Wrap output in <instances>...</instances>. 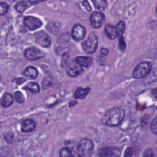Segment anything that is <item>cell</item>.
<instances>
[{"label":"cell","instance_id":"2","mask_svg":"<svg viewBox=\"0 0 157 157\" xmlns=\"http://www.w3.org/2000/svg\"><path fill=\"white\" fill-rule=\"evenodd\" d=\"M93 143L90 139L88 138L82 139L77 145L78 155L83 157L91 156L93 150Z\"/></svg>","mask_w":157,"mask_h":157},{"label":"cell","instance_id":"18","mask_svg":"<svg viewBox=\"0 0 157 157\" xmlns=\"http://www.w3.org/2000/svg\"><path fill=\"white\" fill-rule=\"evenodd\" d=\"M30 4V2L29 1H21L18 2H17L15 5V9L16 10L19 12L21 13L24 12Z\"/></svg>","mask_w":157,"mask_h":157},{"label":"cell","instance_id":"15","mask_svg":"<svg viewBox=\"0 0 157 157\" xmlns=\"http://www.w3.org/2000/svg\"><path fill=\"white\" fill-rule=\"evenodd\" d=\"M13 98L12 96L10 93H7L2 96L1 100V103L3 107L7 108L12 105V104L13 103Z\"/></svg>","mask_w":157,"mask_h":157},{"label":"cell","instance_id":"3","mask_svg":"<svg viewBox=\"0 0 157 157\" xmlns=\"http://www.w3.org/2000/svg\"><path fill=\"white\" fill-rule=\"evenodd\" d=\"M151 69L152 66L150 62H141L134 69L132 72V76L135 78H144L149 74Z\"/></svg>","mask_w":157,"mask_h":157},{"label":"cell","instance_id":"31","mask_svg":"<svg viewBox=\"0 0 157 157\" xmlns=\"http://www.w3.org/2000/svg\"><path fill=\"white\" fill-rule=\"evenodd\" d=\"M25 81V79H23V78H18L17 80V84H21L23 82H24Z\"/></svg>","mask_w":157,"mask_h":157},{"label":"cell","instance_id":"9","mask_svg":"<svg viewBox=\"0 0 157 157\" xmlns=\"http://www.w3.org/2000/svg\"><path fill=\"white\" fill-rule=\"evenodd\" d=\"M104 15L99 12H93L90 18L91 26L94 28H99L104 23Z\"/></svg>","mask_w":157,"mask_h":157},{"label":"cell","instance_id":"17","mask_svg":"<svg viewBox=\"0 0 157 157\" xmlns=\"http://www.w3.org/2000/svg\"><path fill=\"white\" fill-rule=\"evenodd\" d=\"M90 90V88H82L80 87L78 88L77 90L75 91L74 96L75 99H82L86 97V96L88 94Z\"/></svg>","mask_w":157,"mask_h":157},{"label":"cell","instance_id":"23","mask_svg":"<svg viewBox=\"0 0 157 157\" xmlns=\"http://www.w3.org/2000/svg\"><path fill=\"white\" fill-rule=\"evenodd\" d=\"M9 9V5L4 2H0V14L1 15H5Z\"/></svg>","mask_w":157,"mask_h":157},{"label":"cell","instance_id":"19","mask_svg":"<svg viewBox=\"0 0 157 157\" xmlns=\"http://www.w3.org/2000/svg\"><path fill=\"white\" fill-rule=\"evenodd\" d=\"M23 89L29 91L33 93H37L39 91V86L38 84L35 82H29L27 83L23 87Z\"/></svg>","mask_w":157,"mask_h":157},{"label":"cell","instance_id":"22","mask_svg":"<svg viewBox=\"0 0 157 157\" xmlns=\"http://www.w3.org/2000/svg\"><path fill=\"white\" fill-rule=\"evenodd\" d=\"M14 97H15V99L16 101L18 102V103L22 104L25 101V96L20 91H16L14 93Z\"/></svg>","mask_w":157,"mask_h":157},{"label":"cell","instance_id":"16","mask_svg":"<svg viewBox=\"0 0 157 157\" xmlns=\"http://www.w3.org/2000/svg\"><path fill=\"white\" fill-rule=\"evenodd\" d=\"M104 31L108 37L110 39H115L117 37L115 27L112 26L111 25H106L105 26Z\"/></svg>","mask_w":157,"mask_h":157},{"label":"cell","instance_id":"12","mask_svg":"<svg viewBox=\"0 0 157 157\" xmlns=\"http://www.w3.org/2000/svg\"><path fill=\"white\" fill-rule=\"evenodd\" d=\"M36 128V123L31 119H27L23 121L21 124V131L23 132H28L33 131Z\"/></svg>","mask_w":157,"mask_h":157},{"label":"cell","instance_id":"11","mask_svg":"<svg viewBox=\"0 0 157 157\" xmlns=\"http://www.w3.org/2000/svg\"><path fill=\"white\" fill-rule=\"evenodd\" d=\"M120 150L117 147H109L100 150L99 156H119Z\"/></svg>","mask_w":157,"mask_h":157},{"label":"cell","instance_id":"10","mask_svg":"<svg viewBox=\"0 0 157 157\" xmlns=\"http://www.w3.org/2000/svg\"><path fill=\"white\" fill-rule=\"evenodd\" d=\"M86 34L85 28L81 25H75L72 30V37L76 40L79 41L83 39Z\"/></svg>","mask_w":157,"mask_h":157},{"label":"cell","instance_id":"25","mask_svg":"<svg viewBox=\"0 0 157 157\" xmlns=\"http://www.w3.org/2000/svg\"><path fill=\"white\" fill-rule=\"evenodd\" d=\"M119 47L121 51H124L126 48V44L123 36L119 38Z\"/></svg>","mask_w":157,"mask_h":157},{"label":"cell","instance_id":"5","mask_svg":"<svg viewBox=\"0 0 157 157\" xmlns=\"http://www.w3.org/2000/svg\"><path fill=\"white\" fill-rule=\"evenodd\" d=\"M45 53L35 47H31L26 48L24 52L25 57L29 60H36L43 58Z\"/></svg>","mask_w":157,"mask_h":157},{"label":"cell","instance_id":"13","mask_svg":"<svg viewBox=\"0 0 157 157\" xmlns=\"http://www.w3.org/2000/svg\"><path fill=\"white\" fill-rule=\"evenodd\" d=\"M75 61L82 67H88L92 63V59L88 56H78L75 58Z\"/></svg>","mask_w":157,"mask_h":157},{"label":"cell","instance_id":"4","mask_svg":"<svg viewBox=\"0 0 157 157\" xmlns=\"http://www.w3.org/2000/svg\"><path fill=\"white\" fill-rule=\"evenodd\" d=\"M98 38L96 34L94 33H91L87 39L82 43V48L84 52L86 53H94L98 47Z\"/></svg>","mask_w":157,"mask_h":157},{"label":"cell","instance_id":"8","mask_svg":"<svg viewBox=\"0 0 157 157\" xmlns=\"http://www.w3.org/2000/svg\"><path fill=\"white\" fill-rule=\"evenodd\" d=\"M66 72L69 76L75 77L83 72V68L78 64L74 60V62H71L67 64Z\"/></svg>","mask_w":157,"mask_h":157},{"label":"cell","instance_id":"26","mask_svg":"<svg viewBox=\"0 0 157 157\" xmlns=\"http://www.w3.org/2000/svg\"><path fill=\"white\" fill-rule=\"evenodd\" d=\"M150 128L151 130L152 131V132H153L155 134H156V118H155L151 123V126H150Z\"/></svg>","mask_w":157,"mask_h":157},{"label":"cell","instance_id":"30","mask_svg":"<svg viewBox=\"0 0 157 157\" xmlns=\"http://www.w3.org/2000/svg\"><path fill=\"white\" fill-rule=\"evenodd\" d=\"M101 54L105 55L108 54L109 50L107 49H106V48H102L101 50Z\"/></svg>","mask_w":157,"mask_h":157},{"label":"cell","instance_id":"21","mask_svg":"<svg viewBox=\"0 0 157 157\" xmlns=\"http://www.w3.org/2000/svg\"><path fill=\"white\" fill-rule=\"evenodd\" d=\"M94 7L98 10H104L107 5L105 1H93Z\"/></svg>","mask_w":157,"mask_h":157},{"label":"cell","instance_id":"27","mask_svg":"<svg viewBox=\"0 0 157 157\" xmlns=\"http://www.w3.org/2000/svg\"><path fill=\"white\" fill-rule=\"evenodd\" d=\"M82 4L83 5V6L85 7L86 10L88 11V12H90L91 10V7L89 4V2L87 1H84L82 2Z\"/></svg>","mask_w":157,"mask_h":157},{"label":"cell","instance_id":"24","mask_svg":"<svg viewBox=\"0 0 157 157\" xmlns=\"http://www.w3.org/2000/svg\"><path fill=\"white\" fill-rule=\"evenodd\" d=\"M60 156H71V151L67 148H63L59 153Z\"/></svg>","mask_w":157,"mask_h":157},{"label":"cell","instance_id":"14","mask_svg":"<svg viewBox=\"0 0 157 157\" xmlns=\"http://www.w3.org/2000/svg\"><path fill=\"white\" fill-rule=\"evenodd\" d=\"M23 74L26 77L29 79H34L37 76L38 71L35 67L28 66L24 70V71L23 72Z\"/></svg>","mask_w":157,"mask_h":157},{"label":"cell","instance_id":"28","mask_svg":"<svg viewBox=\"0 0 157 157\" xmlns=\"http://www.w3.org/2000/svg\"><path fill=\"white\" fill-rule=\"evenodd\" d=\"M144 156H153V150L151 149H147L145 152H144Z\"/></svg>","mask_w":157,"mask_h":157},{"label":"cell","instance_id":"7","mask_svg":"<svg viewBox=\"0 0 157 157\" xmlns=\"http://www.w3.org/2000/svg\"><path fill=\"white\" fill-rule=\"evenodd\" d=\"M23 23L25 26L30 30H35L39 28L42 25V22L39 18L33 16L25 17Z\"/></svg>","mask_w":157,"mask_h":157},{"label":"cell","instance_id":"20","mask_svg":"<svg viewBox=\"0 0 157 157\" xmlns=\"http://www.w3.org/2000/svg\"><path fill=\"white\" fill-rule=\"evenodd\" d=\"M115 29H116L117 37L118 38L122 37L123 34L124 32V29H125V23H124V22L123 21H119L115 26Z\"/></svg>","mask_w":157,"mask_h":157},{"label":"cell","instance_id":"6","mask_svg":"<svg viewBox=\"0 0 157 157\" xmlns=\"http://www.w3.org/2000/svg\"><path fill=\"white\" fill-rule=\"evenodd\" d=\"M34 37L36 42L42 47H48L51 44V40L49 36L44 31H40L36 32Z\"/></svg>","mask_w":157,"mask_h":157},{"label":"cell","instance_id":"1","mask_svg":"<svg viewBox=\"0 0 157 157\" xmlns=\"http://www.w3.org/2000/svg\"><path fill=\"white\" fill-rule=\"evenodd\" d=\"M124 110L120 107H114L107 111L102 118V123L109 126H118L124 119Z\"/></svg>","mask_w":157,"mask_h":157},{"label":"cell","instance_id":"29","mask_svg":"<svg viewBox=\"0 0 157 157\" xmlns=\"http://www.w3.org/2000/svg\"><path fill=\"white\" fill-rule=\"evenodd\" d=\"M133 155V150L131 148H129L125 152L124 156H130Z\"/></svg>","mask_w":157,"mask_h":157}]
</instances>
